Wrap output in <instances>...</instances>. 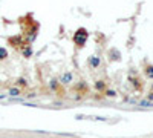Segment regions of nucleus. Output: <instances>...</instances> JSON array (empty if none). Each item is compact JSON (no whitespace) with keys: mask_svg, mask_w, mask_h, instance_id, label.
<instances>
[{"mask_svg":"<svg viewBox=\"0 0 153 138\" xmlns=\"http://www.w3.org/2000/svg\"><path fill=\"white\" fill-rule=\"evenodd\" d=\"M86 39H87V31L86 29H78V32L74 35V42L78 45V46H83L86 43Z\"/></svg>","mask_w":153,"mask_h":138,"instance_id":"f257e3e1","label":"nucleus"},{"mask_svg":"<svg viewBox=\"0 0 153 138\" xmlns=\"http://www.w3.org/2000/svg\"><path fill=\"white\" fill-rule=\"evenodd\" d=\"M72 81H74V74H72V72H65L60 77L58 83H61V85H69V83H72Z\"/></svg>","mask_w":153,"mask_h":138,"instance_id":"f03ea898","label":"nucleus"},{"mask_svg":"<svg viewBox=\"0 0 153 138\" xmlns=\"http://www.w3.org/2000/svg\"><path fill=\"white\" fill-rule=\"evenodd\" d=\"M89 64H91L92 69H96V68L101 64L100 57H98V55H91V57H89Z\"/></svg>","mask_w":153,"mask_h":138,"instance_id":"7ed1b4c3","label":"nucleus"},{"mask_svg":"<svg viewBox=\"0 0 153 138\" xmlns=\"http://www.w3.org/2000/svg\"><path fill=\"white\" fill-rule=\"evenodd\" d=\"M20 94H22V92H20L19 88H11L9 91H8V95H9V97H19Z\"/></svg>","mask_w":153,"mask_h":138,"instance_id":"20e7f679","label":"nucleus"},{"mask_svg":"<svg viewBox=\"0 0 153 138\" xmlns=\"http://www.w3.org/2000/svg\"><path fill=\"white\" fill-rule=\"evenodd\" d=\"M8 57V51L5 48H0V60H5Z\"/></svg>","mask_w":153,"mask_h":138,"instance_id":"39448f33","label":"nucleus"},{"mask_svg":"<svg viewBox=\"0 0 153 138\" xmlns=\"http://www.w3.org/2000/svg\"><path fill=\"white\" fill-rule=\"evenodd\" d=\"M95 88H96L98 91H103V89H104V81H101V80L96 81V83H95Z\"/></svg>","mask_w":153,"mask_h":138,"instance_id":"423d86ee","label":"nucleus"},{"mask_svg":"<svg viewBox=\"0 0 153 138\" xmlns=\"http://www.w3.org/2000/svg\"><path fill=\"white\" fill-rule=\"evenodd\" d=\"M139 104L144 106V107H152L153 106V103H152V101H149V100L147 101H139Z\"/></svg>","mask_w":153,"mask_h":138,"instance_id":"0eeeda50","label":"nucleus"},{"mask_svg":"<svg viewBox=\"0 0 153 138\" xmlns=\"http://www.w3.org/2000/svg\"><path fill=\"white\" fill-rule=\"evenodd\" d=\"M106 95H107V97H112V98H115V97H116V92H115L113 89H109V91H106Z\"/></svg>","mask_w":153,"mask_h":138,"instance_id":"6e6552de","label":"nucleus"},{"mask_svg":"<svg viewBox=\"0 0 153 138\" xmlns=\"http://www.w3.org/2000/svg\"><path fill=\"white\" fill-rule=\"evenodd\" d=\"M146 74H147V77H153V66L146 68Z\"/></svg>","mask_w":153,"mask_h":138,"instance_id":"1a4fd4ad","label":"nucleus"},{"mask_svg":"<svg viewBox=\"0 0 153 138\" xmlns=\"http://www.w3.org/2000/svg\"><path fill=\"white\" fill-rule=\"evenodd\" d=\"M31 54H32V49H31V48H26V49H23V55H25V57H29Z\"/></svg>","mask_w":153,"mask_h":138,"instance_id":"9d476101","label":"nucleus"},{"mask_svg":"<svg viewBox=\"0 0 153 138\" xmlns=\"http://www.w3.org/2000/svg\"><path fill=\"white\" fill-rule=\"evenodd\" d=\"M57 86H58V81L57 80H52L51 81V89H57Z\"/></svg>","mask_w":153,"mask_h":138,"instance_id":"9b49d317","label":"nucleus"},{"mask_svg":"<svg viewBox=\"0 0 153 138\" xmlns=\"http://www.w3.org/2000/svg\"><path fill=\"white\" fill-rule=\"evenodd\" d=\"M17 81H19V85H20V86H26V80H25V78H19Z\"/></svg>","mask_w":153,"mask_h":138,"instance_id":"f8f14e48","label":"nucleus"},{"mask_svg":"<svg viewBox=\"0 0 153 138\" xmlns=\"http://www.w3.org/2000/svg\"><path fill=\"white\" fill-rule=\"evenodd\" d=\"M150 100H153V92H152V94L149 95V101H150Z\"/></svg>","mask_w":153,"mask_h":138,"instance_id":"ddd939ff","label":"nucleus"},{"mask_svg":"<svg viewBox=\"0 0 153 138\" xmlns=\"http://www.w3.org/2000/svg\"><path fill=\"white\" fill-rule=\"evenodd\" d=\"M152 92H153V86H152Z\"/></svg>","mask_w":153,"mask_h":138,"instance_id":"4468645a","label":"nucleus"}]
</instances>
